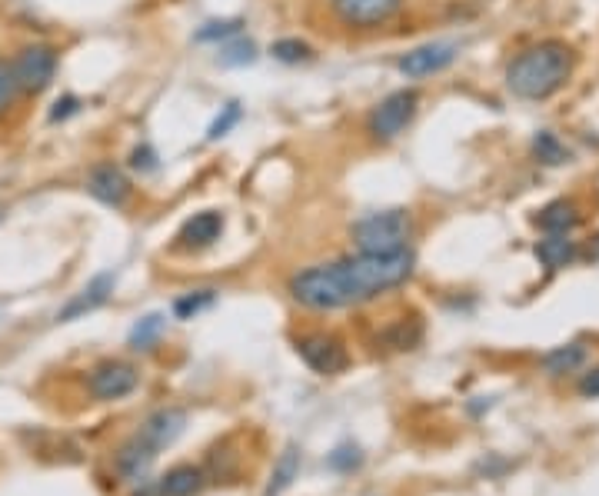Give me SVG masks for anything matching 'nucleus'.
Returning <instances> with one entry per match:
<instances>
[{
  "mask_svg": "<svg viewBox=\"0 0 599 496\" xmlns=\"http://www.w3.org/2000/svg\"><path fill=\"white\" fill-rule=\"evenodd\" d=\"M413 250L400 253H357L337 263L300 270L290 280V297L307 310H343L377 300L380 293L397 290L413 273Z\"/></svg>",
  "mask_w": 599,
  "mask_h": 496,
  "instance_id": "obj_1",
  "label": "nucleus"
},
{
  "mask_svg": "<svg viewBox=\"0 0 599 496\" xmlns=\"http://www.w3.org/2000/svg\"><path fill=\"white\" fill-rule=\"evenodd\" d=\"M576 54L566 40H540L520 50L506 67V87L520 100H550L570 84Z\"/></svg>",
  "mask_w": 599,
  "mask_h": 496,
  "instance_id": "obj_2",
  "label": "nucleus"
},
{
  "mask_svg": "<svg viewBox=\"0 0 599 496\" xmlns=\"http://www.w3.org/2000/svg\"><path fill=\"white\" fill-rule=\"evenodd\" d=\"M350 237L360 253H400L410 250L413 237V217L410 210L393 207V210H377V214L360 217L350 227Z\"/></svg>",
  "mask_w": 599,
  "mask_h": 496,
  "instance_id": "obj_3",
  "label": "nucleus"
},
{
  "mask_svg": "<svg viewBox=\"0 0 599 496\" xmlns=\"http://www.w3.org/2000/svg\"><path fill=\"white\" fill-rule=\"evenodd\" d=\"M416 110H420V94H416L413 87L393 90L390 97H383L380 104L373 107V114L367 120V130L373 134V140H380V144L397 140L403 130L413 124Z\"/></svg>",
  "mask_w": 599,
  "mask_h": 496,
  "instance_id": "obj_4",
  "label": "nucleus"
},
{
  "mask_svg": "<svg viewBox=\"0 0 599 496\" xmlns=\"http://www.w3.org/2000/svg\"><path fill=\"white\" fill-rule=\"evenodd\" d=\"M57 74V50L50 44H27L14 57V77L20 94H44Z\"/></svg>",
  "mask_w": 599,
  "mask_h": 496,
  "instance_id": "obj_5",
  "label": "nucleus"
},
{
  "mask_svg": "<svg viewBox=\"0 0 599 496\" xmlns=\"http://www.w3.org/2000/svg\"><path fill=\"white\" fill-rule=\"evenodd\" d=\"M297 353L313 373H323V377L343 373L350 363L347 347H343V340L333 337V333H303L297 340Z\"/></svg>",
  "mask_w": 599,
  "mask_h": 496,
  "instance_id": "obj_6",
  "label": "nucleus"
},
{
  "mask_svg": "<svg viewBox=\"0 0 599 496\" xmlns=\"http://www.w3.org/2000/svg\"><path fill=\"white\" fill-rule=\"evenodd\" d=\"M137 383H140L137 367H130V363H120V360H107V363H100V367L90 370L87 390L94 393L97 400L110 403V400L130 397V393L137 390Z\"/></svg>",
  "mask_w": 599,
  "mask_h": 496,
  "instance_id": "obj_7",
  "label": "nucleus"
},
{
  "mask_svg": "<svg viewBox=\"0 0 599 496\" xmlns=\"http://www.w3.org/2000/svg\"><path fill=\"white\" fill-rule=\"evenodd\" d=\"M406 0H333V14L347 27H383L400 14Z\"/></svg>",
  "mask_w": 599,
  "mask_h": 496,
  "instance_id": "obj_8",
  "label": "nucleus"
},
{
  "mask_svg": "<svg viewBox=\"0 0 599 496\" xmlns=\"http://www.w3.org/2000/svg\"><path fill=\"white\" fill-rule=\"evenodd\" d=\"M456 54H460L456 44L433 40V44H420V47H413L410 54H403L397 60V67L406 77H433V74H440V70L450 67L456 60Z\"/></svg>",
  "mask_w": 599,
  "mask_h": 496,
  "instance_id": "obj_9",
  "label": "nucleus"
},
{
  "mask_svg": "<svg viewBox=\"0 0 599 496\" xmlns=\"http://www.w3.org/2000/svg\"><path fill=\"white\" fill-rule=\"evenodd\" d=\"M87 194L104 207L120 210L130 200V180L117 164H97L87 174Z\"/></svg>",
  "mask_w": 599,
  "mask_h": 496,
  "instance_id": "obj_10",
  "label": "nucleus"
},
{
  "mask_svg": "<svg viewBox=\"0 0 599 496\" xmlns=\"http://www.w3.org/2000/svg\"><path fill=\"white\" fill-rule=\"evenodd\" d=\"M184 427H187V413L177 410V407H164V410L150 413L137 437L144 440V443H150V447L160 453L164 447H170V443H174L180 433H184Z\"/></svg>",
  "mask_w": 599,
  "mask_h": 496,
  "instance_id": "obj_11",
  "label": "nucleus"
},
{
  "mask_svg": "<svg viewBox=\"0 0 599 496\" xmlns=\"http://www.w3.org/2000/svg\"><path fill=\"white\" fill-rule=\"evenodd\" d=\"M114 283H117V277H114V273H97V277L90 280L87 287L80 290L77 297L70 300L67 307L57 313V320H60V323H67V320H77V317H84V313H90V310L104 307V303L110 300V293H114Z\"/></svg>",
  "mask_w": 599,
  "mask_h": 496,
  "instance_id": "obj_12",
  "label": "nucleus"
},
{
  "mask_svg": "<svg viewBox=\"0 0 599 496\" xmlns=\"http://www.w3.org/2000/svg\"><path fill=\"white\" fill-rule=\"evenodd\" d=\"M220 234H223V214H217V210H200V214H194L184 227H180L177 247L203 250V247L217 244Z\"/></svg>",
  "mask_w": 599,
  "mask_h": 496,
  "instance_id": "obj_13",
  "label": "nucleus"
},
{
  "mask_svg": "<svg viewBox=\"0 0 599 496\" xmlns=\"http://www.w3.org/2000/svg\"><path fill=\"white\" fill-rule=\"evenodd\" d=\"M580 220H583L580 204L560 197V200H550V204L536 214V227H540L543 234H573V230L580 227Z\"/></svg>",
  "mask_w": 599,
  "mask_h": 496,
  "instance_id": "obj_14",
  "label": "nucleus"
},
{
  "mask_svg": "<svg viewBox=\"0 0 599 496\" xmlns=\"http://www.w3.org/2000/svg\"><path fill=\"white\" fill-rule=\"evenodd\" d=\"M580 257L576 250V240H570V234H546L540 244H536V260L543 263L546 270H563Z\"/></svg>",
  "mask_w": 599,
  "mask_h": 496,
  "instance_id": "obj_15",
  "label": "nucleus"
},
{
  "mask_svg": "<svg viewBox=\"0 0 599 496\" xmlns=\"http://www.w3.org/2000/svg\"><path fill=\"white\" fill-rule=\"evenodd\" d=\"M157 460V450L150 447V443H144L140 437L127 440L124 450L117 453V470L124 473L127 480H140L144 473L150 470V463Z\"/></svg>",
  "mask_w": 599,
  "mask_h": 496,
  "instance_id": "obj_16",
  "label": "nucleus"
},
{
  "mask_svg": "<svg viewBox=\"0 0 599 496\" xmlns=\"http://www.w3.org/2000/svg\"><path fill=\"white\" fill-rule=\"evenodd\" d=\"M530 150H533L536 164H543V167H563V164H570V160H573L570 147H566L563 140L553 134V130H540V134H533Z\"/></svg>",
  "mask_w": 599,
  "mask_h": 496,
  "instance_id": "obj_17",
  "label": "nucleus"
},
{
  "mask_svg": "<svg viewBox=\"0 0 599 496\" xmlns=\"http://www.w3.org/2000/svg\"><path fill=\"white\" fill-rule=\"evenodd\" d=\"M203 483V473L200 467H190V463H180V467L167 470V477L157 483L160 496H190L197 493Z\"/></svg>",
  "mask_w": 599,
  "mask_h": 496,
  "instance_id": "obj_18",
  "label": "nucleus"
},
{
  "mask_svg": "<svg viewBox=\"0 0 599 496\" xmlns=\"http://www.w3.org/2000/svg\"><path fill=\"white\" fill-rule=\"evenodd\" d=\"M583 360H586L583 343H566V347H556L546 353L543 367H546V373H553V377H563V373H573Z\"/></svg>",
  "mask_w": 599,
  "mask_h": 496,
  "instance_id": "obj_19",
  "label": "nucleus"
},
{
  "mask_svg": "<svg viewBox=\"0 0 599 496\" xmlns=\"http://www.w3.org/2000/svg\"><path fill=\"white\" fill-rule=\"evenodd\" d=\"M300 477V453L293 450V447H287L280 453V460H277V467H273V480H270V487H267V496H280V493H287L290 487H293V480Z\"/></svg>",
  "mask_w": 599,
  "mask_h": 496,
  "instance_id": "obj_20",
  "label": "nucleus"
},
{
  "mask_svg": "<svg viewBox=\"0 0 599 496\" xmlns=\"http://www.w3.org/2000/svg\"><path fill=\"white\" fill-rule=\"evenodd\" d=\"M217 303V290H190L184 297L174 300V317L177 320H194L197 313L210 310Z\"/></svg>",
  "mask_w": 599,
  "mask_h": 496,
  "instance_id": "obj_21",
  "label": "nucleus"
},
{
  "mask_svg": "<svg viewBox=\"0 0 599 496\" xmlns=\"http://www.w3.org/2000/svg\"><path fill=\"white\" fill-rule=\"evenodd\" d=\"M164 327H167L164 313H150V317H144L134 330H130V347H134V350H150L157 343L160 333H164Z\"/></svg>",
  "mask_w": 599,
  "mask_h": 496,
  "instance_id": "obj_22",
  "label": "nucleus"
},
{
  "mask_svg": "<svg viewBox=\"0 0 599 496\" xmlns=\"http://www.w3.org/2000/svg\"><path fill=\"white\" fill-rule=\"evenodd\" d=\"M420 340H423V327L416 320H400V323H393L387 333H383V343L393 347V350H413Z\"/></svg>",
  "mask_w": 599,
  "mask_h": 496,
  "instance_id": "obj_23",
  "label": "nucleus"
},
{
  "mask_svg": "<svg viewBox=\"0 0 599 496\" xmlns=\"http://www.w3.org/2000/svg\"><path fill=\"white\" fill-rule=\"evenodd\" d=\"M270 54L277 57L280 64H307V60H313V47L300 37H283L270 47Z\"/></svg>",
  "mask_w": 599,
  "mask_h": 496,
  "instance_id": "obj_24",
  "label": "nucleus"
},
{
  "mask_svg": "<svg viewBox=\"0 0 599 496\" xmlns=\"http://www.w3.org/2000/svg\"><path fill=\"white\" fill-rule=\"evenodd\" d=\"M257 60V47L250 40H233L220 50V64L223 67H243V64H253Z\"/></svg>",
  "mask_w": 599,
  "mask_h": 496,
  "instance_id": "obj_25",
  "label": "nucleus"
},
{
  "mask_svg": "<svg viewBox=\"0 0 599 496\" xmlns=\"http://www.w3.org/2000/svg\"><path fill=\"white\" fill-rule=\"evenodd\" d=\"M240 117H243V110H240V104L233 100V104H227L217 114V120L210 124V130H207V140H220V137H227L233 127L240 124Z\"/></svg>",
  "mask_w": 599,
  "mask_h": 496,
  "instance_id": "obj_26",
  "label": "nucleus"
},
{
  "mask_svg": "<svg viewBox=\"0 0 599 496\" xmlns=\"http://www.w3.org/2000/svg\"><path fill=\"white\" fill-rule=\"evenodd\" d=\"M17 94H20V87H17V77H14V64L0 60V117L14 107Z\"/></svg>",
  "mask_w": 599,
  "mask_h": 496,
  "instance_id": "obj_27",
  "label": "nucleus"
},
{
  "mask_svg": "<svg viewBox=\"0 0 599 496\" xmlns=\"http://www.w3.org/2000/svg\"><path fill=\"white\" fill-rule=\"evenodd\" d=\"M327 463H330V470H340V473H353L363 463V453L353 447V443H343V447H337L327 457Z\"/></svg>",
  "mask_w": 599,
  "mask_h": 496,
  "instance_id": "obj_28",
  "label": "nucleus"
},
{
  "mask_svg": "<svg viewBox=\"0 0 599 496\" xmlns=\"http://www.w3.org/2000/svg\"><path fill=\"white\" fill-rule=\"evenodd\" d=\"M243 27V20H213V24H203L197 30V40H227L237 37Z\"/></svg>",
  "mask_w": 599,
  "mask_h": 496,
  "instance_id": "obj_29",
  "label": "nucleus"
},
{
  "mask_svg": "<svg viewBox=\"0 0 599 496\" xmlns=\"http://www.w3.org/2000/svg\"><path fill=\"white\" fill-rule=\"evenodd\" d=\"M130 167L140 170V174H154V170H157V154H154V147H150V144L134 147V154H130Z\"/></svg>",
  "mask_w": 599,
  "mask_h": 496,
  "instance_id": "obj_30",
  "label": "nucleus"
},
{
  "mask_svg": "<svg viewBox=\"0 0 599 496\" xmlns=\"http://www.w3.org/2000/svg\"><path fill=\"white\" fill-rule=\"evenodd\" d=\"M77 110H80V100H77L74 94H67V97H60V100H57V104H54V110H50V120H54V124H57V120H67V117H74Z\"/></svg>",
  "mask_w": 599,
  "mask_h": 496,
  "instance_id": "obj_31",
  "label": "nucleus"
},
{
  "mask_svg": "<svg viewBox=\"0 0 599 496\" xmlns=\"http://www.w3.org/2000/svg\"><path fill=\"white\" fill-rule=\"evenodd\" d=\"M580 393H583V397H599V367L590 370V373H586V377L580 380Z\"/></svg>",
  "mask_w": 599,
  "mask_h": 496,
  "instance_id": "obj_32",
  "label": "nucleus"
},
{
  "mask_svg": "<svg viewBox=\"0 0 599 496\" xmlns=\"http://www.w3.org/2000/svg\"><path fill=\"white\" fill-rule=\"evenodd\" d=\"M593 253H596V257H599V237H596V247H593Z\"/></svg>",
  "mask_w": 599,
  "mask_h": 496,
  "instance_id": "obj_33",
  "label": "nucleus"
},
{
  "mask_svg": "<svg viewBox=\"0 0 599 496\" xmlns=\"http://www.w3.org/2000/svg\"><path fill=\"white\" fill-rule=\"evenodd\" d=\"M0 220H4V207H0Z\"/></svg>",
  "mask_w": 599,
  "mask_h": 496,
  "instance_id": "obj_34",
  "label": "nucleus"
}]
</instances>
